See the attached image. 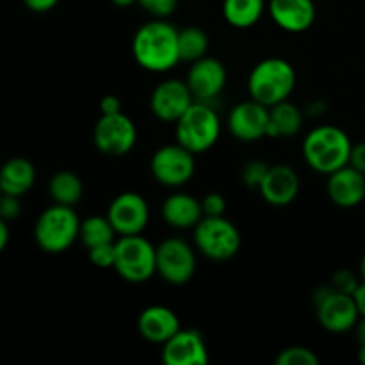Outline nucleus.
<instances>
[{
	"instance_id": "nucleus-4",
	"label": "nucleus",
	"mask_w": 365,
	"mask_h": 365,
	"mask_svg": "<svg viewBox=\"0 0 365 365\" xmlns=\"http://www.w3.org/2000/svg\"><path fill=\"white\" fill-rule=\"evenodd\" d=\"M81 217L73 207L52 203L39 214L34 225V241L50 255H59L78 241Z\"/></svg>"
},
{
	"instance_id": "nucleus-15",
	"label": "nucleus",
	"mask_w": 365,
	"mask_h": 365,
	"mask_svg": "<svg viewBox=\"0 0 365 365\" xmlns=\"http://www.w3.org/2000/svg\"><path fill=\"white\" fill-rule=\"evenodd\" d=\"M227 81V66L220 59L209 56L191 63L187 77H185L195 100L209 103H212L225 91Z\"/></svg>"
},
{
	"instance_id": "nucleus-45",
	"label": "nucleus",
	"mask_w": 365,
	"mask_h": 365,
	"mask_svg": "<svg viewBox=\"0 0 365 365\" xmlns=\"http://www.w3.org/2000/svg\"><path fill=\"white\" fill-rule=\"evenodd\" d=\"M0 196H2V189H0Z\"/></svg>"
},
{
	"instance_id": "nucleus-33",
	"label": "nucleus",
	"mask_w": 365,
	"mask_h": 365,
	"mask_svg": "<svg viewBox=\"0 0 365 365\" xmlns=\"http://www.w3.org/2000/svg\"><path fill=\"white\" fill-rule=\"evenodd\" d=\"M203 216H225L227 212V200L221 192H209L202 198Z\"/></svg>"
},
{
	"instance_id": "nucleus-9",
	"label": "nucleus",
	"mask_w": 365,
	"mask_h": 365,
	"mask_svg": "<svg viewBox=\"0 0 365 365\" xmlns=\"http://www.w3.org/2000/svg\"><path fill=\"white\" fill-rule=\"evenodd\" d=\"M195 153L180 143L164 145L155 150L150 159V173L164 187L178 189L189 184L196 173Z\"/></svg>"
},
{
	"instance_id": "nucleus-13",
	"label": "nucleus",
	"mask_w": 365,
	"mask_h": 365,
	"mask_svg": "<svg viewBox=\"0 0 365 365\" xmlns=\"http://www.w3.org/2000/svg\"><path fill=\"white\" fill-rule=\"evenodd\" d=\"M195 102L187 82L182 78H166L153 88L150 95V110L164 123H177L182 114Z\"/></svg>"
},
{
	"instance_id": "nucleus-42",
	"label": "nucleus",
	"mask_w": 365,
	"mask_h": 365,
	"mask_svg": "<svg viewBox=\"0 0 365 365\" xmlns=\"http://www.w3.org/2000/svg\"><path fill=\"white\" fill-rule=\"evenodd\" d=\"M116 7H130L134 4H138V0H110Z\"/></svg>"
},
{
	"instance_id": "nucleus-32",
	"label": "nucleus",
	"mask_w": 365,
	"mask_h": 365,
	"mask_svg": "<svg viewBox=\"0 0 365 365\" xmlns=\"http://www.w3.org/2000/svg\"><path fill=\"white\" fill-rule=\"evenodd\" d=\"M360 278L356 277L353 271L349 269H339L335 271L334 277H331V287L339 292H344V294H353L355 289L360 285Z\"/></svg>"
},
{
	"instance_id": "nucleus-19",
	"label": "nucleus",
	"mask_w": 365,
	"mask_h": 365,
	"mask_svg": "<svg viewBox=\"0 0 365 365\" xmlns=\"http://www.w3.org/2000/svg\"><path fill=\"white\" fill-rule=\"evenodd\" d=\"M327 195L341 209H353L365 200V175L353 166H344L328 175Z\"/></svg>"
},
{
	"instance_id": "nucleus-8",
	"label": "nucleus",
	"mask_w": 365,
	"mask_h": 365,
	"mask_svg": "<svg viewBox=\"0 0 365 365\" xmlns=\"http://www.w3.org/2000/svg\"><path fill=\"white\" fill-rule=\"evenodd\" d=\"M316 316L321 327L331 334H346L360 321L359 309L351 294L335 291L331 285H323L314 292Z\"/></svg>"
},
{
	"instance_id": "nucleus-28",
	"label": "nucleus",
	"mask_w": 365,
	"mask_h": 365,
	"mask_svg": "<svg viewBox=\"0 0 365 365\" xmlns=\"http://www.w3.org/2000/svg\"><path fill=\"white\" fill-rule=\"evenodd\" d=\"M277 365H319V356L316 351L305 346H289L278 353Z\"/></svg>"
},
{
	"instance_id": "nucleus-37",
	"label": "nucleus",
	"mask_w": 365,
	"mask_h": 365,
	"mask_svg": "<svg viewBox=\"0 0 365 365\" xmlns=\"http://www.w3.org/2000/svg\"><path fill=\"white\" fill-rule=\"evenodd\" d=\"M100 113L102 114H114V113H121V100L118 98L116 95H106L102 96L98 103Z\"/></svg>"
},
{
	"instance_id": "nucleus-25",
	"label": "nucleus",
	"mask_w": 365,
	"mask_h": 365,
	"mask_svg": "<svg viewBox=\"0 0 365 365\" xmlns=\"http://www.w3.org/2000/svg\"><path fill=\"white\" fill-rule=\"evenodd\" d=\"M48 195L53 203L75 207L84 196V184H82L81 177L73 171H57L48 182Z\"/></svg>"
},
{
	"instance_id": "nucleus-24",
	"label": "nucleus",
	"mask_w": 365,
	"mask_h": 365,
	"mask_svg": "<svg viewBox=\"0 0 365 365\" xmlns=\"http://www.w3.org/2000/svg\"><path fill=\"white\" fill-rule=\"evenodd\" d=\"M266 7V0H223L221 13L230 27L245 31L259 24Z\"/></svg>"
},
{
	"instance_id": "nucleus-10",
	"label": "nucleus",
	"mask_w": 365,
	"mask_h": 365,
	"mask_svg": "<svg viewBox=\"0 0 365 365\" xmlns=\"http://www.w3.org/2000/svg\"><path fill=\"white\" fill-rule=\"evenodd\" d=\"M93 143L103 155L123 157L130 153L138 143V127L123 110L102 114L93 128Z\"/></svg>"
},
{
	"instance_id": "nucleus-39",
	"label": "nucleus",
	"mask_w": 365,
	"mask_h": 365,
	"mask_svg": "<svg viewBox=\"0 0 365 365\" xmlns=\"http://www.w3.org/2000/svg\"><path fill=\"white\" fill-rule=\"evenodd\" d=\"M351 296L353 299H355V305L356 309H359L360 317H365V282L364 280L360 282V285L355 289V292H353Z\"/></svg>"
},
{
	"instance_id": "nucleus-7",
	"label": "nucleus",
	"mask_w": 365,
	"mask_h": 365,
	"mask_svg": "<svg viewBox=\"0 0 365 365\" xmlns=\"http://www.w3.org/2000/svg\"><path fill=\"white\" fill-rule=\"evenodd\" d=\"M114 269L128 284H145L157 273V246L143 234L123 235L116 242Z\"/></svg>"
},
{
	"instance_id": "nucleus-30",
	"label": "nucleus",
	"mask_w": 365,
	"mask_h": 365,
	"mask_svg": "<svg viewBox=\"0 0 365 365\" xmlns=\"http://www.w3.org/2000/svg\"><path fill=\"white\" fill-rule=\"evenodd\" d=\"M138 6L152 18L168 20L177 11L178 0H138Z\"/></svg>"
},
{
	"instance_id": "nucleus-11",
	"label": "nucleus",
	"mask_w": 365,
	"mask_h": 365,
	"mask_svg": "<svg viewBox=\"0 0 365 365\" xmlns=\"http://www.w3.org/2000/svg\"><path fill=\"white\" fill-rule=\"evenodd\" d=\"M196 248L180 237L157 245V274L170 285H185L196 273Z\"/></svg>"
},
{
	"instance_id": "nucleus-35",
	"label": "nucleus",
	"mask_w": 365,
	"mask_h": 365,
	"mask_svg": "<svg viewBox=\"0 0 365 365\" xmlns=\"http://www.w3.org/2000/svg\"><path fill=\"white\" fill-rule=\"evenodd\" d=\"M349 166H353L360 173L365 175V141L353 145L351 155H349Z\"/></svg>"
},
{
	"instance_id": "nucleus-5",
	"label": "nucleus",
	"mask_w": 365,
	"mask_h": 365,
	"mask_svg": "<svg viewBox=\"0 0 365 365\" xmlns=\"http://www.w3.org/2000/svg\"><path fill=\"white\" fill-rule=\"evenodd\" d=\"M221 135V118L212 103L198 102L182 114L175 123V138L177 143L192 152L195 155L205 153L212 148Z\"/></svg>"
},
{
	"instance_id": "nucleus-23",
	"label": "nucleus",
	"mask_w": 365,
	"mask_h": 365,
	"mask_svg": "<svg viewBox=\"0 0 365 365\" xmlns=\"http://www.w3.org/2000/svg\"><path fill=\"white\" fill-rule=\"evenodd\" d=\"M303 121H305V113L302 107L292 103L291 100H284V102L269 107L267 138H294L302 130Z\"/></svg>"
},
{
	"instance_id": "nucleus-12",
	"label": "nucleus",
	"mask_w": 365,
	"mask_h": 365,
	"mask_svg": "<svg viewBox=\"0 0 365 365\" xmlns=\"http://www.w3.org/2000/svg\"><path fill=\"white\" fill-rule=\"evenodd\" d=\"M106 216L109 217L118 237L138 235L148 227L150 207L139 192L125 191L109 203Z\"/></svg>"
},
{
	"instance_id": "nucleus-36",
	"label": "nucleus",
	"mask_w": 365,
	"mask_h": 365,
	"mask_svg": "<svg viewBox=\"0 0 365 365\" xmlns=\"http://www.w3.org/2000/svg\"><path fill=\"white\" fill-rule=\"evenodd\" d=\"M24 4L29 11H32V13L43 14L52 11L53 7L59 4V0H24Z\"/></svg>"
},
{
	"instance_id": "nucleus-6",
	"label": "nucleus",
	"mask_w": 365,
	"mask_h": 365,
	"mask_svg": "<svg viewBox=\"0 0 365 365\" xmlns=\"http://www.w3.org/2000/svg\"><path fill=\"white\" fill-rule=\"evenodd\" d=\"M192 241L203 257L216 262L234 259L242 246L241 232L225 216H203L192 228Z\"/></svg>"
},
{
	"instance_id": "nucleus-43",
	"label": "nucleus",
	"mask_w": 365,
	"mask_h": 365,
	"mask_svg": "<svg viewBox=\"0 0 365 365\" xmlns=\"http://www.w3.org/2000/svg\"><path fill=\"white\" fill-rule=\"evenodd\" d=\"M359 362L365 365V346L359 344Z\"/></svg>"
},
{
	"instance_id": "nucleus-34",
	"label": "nucleus",
	"mask_w": 365,
	"mask_h": 365,
	"mask_svg": "<svg viewBox=\"0 0 365 365\" xmlns=\"http://www.w3.org/2000/svg\"><path fill=\"white\" fill-rule=\"evenodd\" d=\"M21 214V200L20 196H13V195H4L0 196V217L4 221H14L18 220Z\"/></svg>"
},
{
	"instance_id": "nucleus-41",
	"label": "nucleus",
	"mask_w": 365,
	"mask_h": 365,
	"mask_svg": "<svg viewBox=\"0 0 365 365\" xmlns=\"http://www.w3.org/2000/svg\"><path fill=\"white\" fill-rule=\"evenodd\" d=\"M356 339H359V344L365 346V317L356 323Z\"/></svg>"
},
{
	"instance_id": "nucleus-31",
	"label": "nucleus",
	"mask_w": 365,
	"mask_h": 365,
	"mask_svg": "<svg viewBox=\"0 0 365 365\" xmlns=\"http://www.w3.org/2000/svg\"><path fill=\"white\" fill-rule=\"evenodd\" d=\"M114 242L88 250L89 260H91L93 266L100 267V269H109V267L114 269V260H116V246H114Z\"/></svg>"
},
{
	"instance_id": "nucleus-20",
	"label": "nucleus",
	"mask_w": 365,
	"mask_h": 365,
	"mask_svg": "<svg viewBox=\"0 0 365 365\" xmlns=\"http://www.w3.org/2000/svg\"><path fill=\"white\" fill-rule=\"evenodd\" d=\"M180 319L177 314L166 305H150L139 314L138 330L139 335L150 344L163 346L180 330Z\"/></svg>"
},
{
	"instance_id": "nucleus-40",
	"label": "nucleus",
	"mask_w": 365,
	"mask_h": 365,
	"mask_svg": "<svg viewBox=\"0 0 365 365\" xmlns=\"http://www.w3.org/2000/svg\"><path fill=\"white\" fill-rule=\"evenodd\" d=\"M7 245H9V227H7V221L0 217V253L7 248Z\"/></svg>"
},
{
	"instance_id": "nucleus-1",
	"label": "nucleus",
	"mask_w": 365,
	"mask_h": 365,
	"mask_svg": "<svg viewBox=\"0 0 365 365\" xmlns=\"http://www.w3.org/2000/svg\"><path fill=\"white\" fill-rule=\"evenodd\" d=\"M132 56L143 70L150 73H168L182 63L178 29L163 18H152L135 31L132 38Z\"/></svg>"
},
{
	"instance_id": "nucleus-38",
	"label": "nucleus",
	"mask_w": 365,
	"mask_h": 365,
	"mask_svg": "<svg viewBox=\"0 0 365 365\" xmlns=\"http://www.w3.org/2000/svg\"><path fill=\"white\" fill-rule=\"evenodd\" d=\"M327 107L328 103L324 100H314L303 109V113H305V118H321L327 113Z\"/></svg>"
},
{
	"instance_id": "nucleus-44",
	"label": "nucleus",
	"mask_w": 365,
	"mask_h": 365,
	"mask_svg": "<svg viewBox=\"0 0 365 365\" xmlns=\"http://www.w3.org/2000/svg\"><path fill=\"white\" fill-rule=\"evenodd\" d=\"M360 278L365 282V253H364L362 260H360Z\"/></svg>"
},
{
	"instance_id": "nucleus-18",
	"label": "nucleus",
	"mask_w": 365,
	"mask_h": 365,
	"mask_svg": "<svg viewBox=\"0 0 365 365\" xmlns=\"http://www.w3.org/2000/svg\"><path fill=\"white\" fill-rule=\"evenodd\" d=\"M267 11L273 24L291 34L309 31L317 16L314 0H269Z\"/></svg>"
},
{
	"instance_id": "nucleus-17",
	"label": "nucleus",
	"mask_w": 365,
	"mask_h": 365,
	"mask_svg": "<svg viewBox=\"0 0 365 365\" xmlns=\"http://www.w3.org/2000/svg\"><path fill=\"white\" fill-rule=\"evenodd\" d=\"M299 189H302V180H299L298 171L291 164L278 163L269 166L259 192L264 202L269 205L287 207L298 198Z\"/></svg>"
},
{
	"instance_id": "nucleus-26",
	"label": "nucleus",
	"mask_w": 365,
	"mask_h": 365,
	"mask_svg": "<svg viewBox=\"0 0 365 365\" xmlns=\"http://www.w3.org/2000/svg\"><path fill=\"white\" fill-rule=\"evenodd\" d=\"M210 46L209 34L202 27L189 25L178 31V52L182 63H195L207 56Z\"/></svg>"
},
{
	"instance_id": "nucleus-16",
	"label": "nucleus",
	"mask_w": 365,
	"mask_h": 365,
	"mask_svg": "<svg viewBox=\"0 0 365 365\" xmlns=\"http://www.w3.org/2000/svg\"><path fill=\"white\" fill-rule=\"evenodd\" d=\"M163 362L166 365H205L209 349L205 339L195 328H180L163 344Z\"/></svg>"
},
{
	"instance_id": "nucleus-3",
	"label": "nucleus",
	"mask_w": 365,
	"mask_h": 365,
	"mask_svg": "<svg viewBox=\"0 0 365 365\" xmlns=\"http://www.w3.org/2000/svg\"><path fill=\"white\" fill-rule=\"evenodd\" d=\"M298 75L294 66L282 57H267L257 63L248 75V95L262 106L273 107L291 98Z\"/></svg>"
},
{
	"instance_id": "nucleus-14",
	"label": "nucleus",
	"mask_w": 365,
	"mask_h": 365,
	"mask_svg": "<svg viewBox=\"0 0 365 365\" xmlns=\"http://www.w3.org/2000/svg\"><path fill=\"white\" fill-rule=\"evenodd\" d=\"M228 132L241 143H257L267 138L269 107L250 98L235 103L228 113Z\"/></svg>"
},
{
	"instance_id": "nucleus-27",
	"label": "nucleus",
	"mask_w": 365,
	"mask_h": 365,
	"mask_svg": "<svg viewBox=\"0 0 365 365\" xmlns=\"http://www.w3.org/2000/svg\"><path fill=\"white\" fill-rule=\"evenodd\" d=\"M118 239V234L114 232L113 225H110L107 216H89L84 221H81V234H78V241L86 246V248H95V246L109 245Z\"/></svg>"
},
{
	"instance_id": "nucleus-22",
	"label": "nucleus",
	"mask_w": 365,
	"mask_h": 365,
	"mask_svg": "<svg viewBox=\"0 0 365 365\" xmlns=\"http://www.w3.org/2000/svg\"><path fill=\"white\" fill-rule=\"evenodd\" d=\"M36 182V168L24 157L6 160L0 168V189L4 195L24 196L32 189Z\"/></svg>"
},
{
	"instance_id": "nucleus-2",
	"label": "nucleus",
	"mask_w": 365,
	"mask_h": 365,
	"mask_svg": "<svg viewBox=\"0 0 365 365\" xmlns=\"http://www.w3.org/2000/svg\"><path fill=\"white\" fill-rule=\"evenodd\" d=\"M351 148V138L335 125H317L305 135L302 145L307 166L327 177L348 166Z\"/></svg>"
},
{
	"instance_id": "nucleus-29",
	"label": "nucleus",
	"mask_w": 365,
	"mask_h": 365,
	"mask_svg": "<svg viewBox=\"0 0 365 365\" xmlns=\"http://www.w3.org/2000/svg\"><path fill=\"white\" fill-rule=\"evenodd\" d=\"M267 170H269V164L264 163L260 159H252L248 163L242 164L241 168V180L242 184L248 189H259L262 184L264 177H266Z\"/></svg>"
},
{
	"instance_id": "nucleus-21",
	"label": "nucleus",
	"mask_w": 365,
	"mask_h": 365,
	"mask_svg": "<svg viewBox=\"0 0 365 365\" xmlns=\"http://www.w3.org/2000/svg\"><path fill=\"white\" fill-rule=\"evenodd\" d=\"M160 216L168 227L177 230H192L203 217L202 200L189 192L177 191L163 202Z\"/></svg>"
}]
</instances>
